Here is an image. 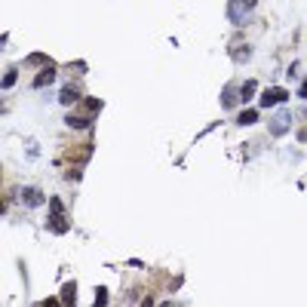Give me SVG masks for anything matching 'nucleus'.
<instances>
[{"label": "nucleus", "mask_w": 307, "mask_h": 307, "mask_svg": "<svg viewBox=\"0 0 307 307\" xmlns=\"http://www.w3.org/2000/svg\"><path fill=\"white\" fill-rule=\"evenodd\" d=\"M95 304H108V292H105V289H98V295H95Z\"/></svg>", "instance_id": "ddd939ff"}, {"label": "nucleus", "mask_w": 307, "mask_h": 307, "mask_svg": "<svg viewBox=\"0 0 307 307\" xmlns=\"http://www.w3.org/2000/svg\"><path fill=\"white\" fill-rule=\"evenodd\" d=\"M65 123L74 126V129H89V126H92V117H86V114H68Z\"/></svg>", "instance_id": "20e7f679"}, {"label": "nucleus", "mask_w": 307, "mask_h": 307, "mask_svg": "<svg viewBox=\"0 0 307 307\" xmlns=\"http://www.w3.org/2000/svg\"><path fill=\"white\" fill-rule=\"evenodd\" d=\"M298 141H307V126L301 129V132H298Z\"/></svg>", "instance_id": "2eb2a0df"}, {"label": "nucleus", "mask_w": 307, "mask_h": 307, "mask_svg": "<svg viewBox=\"0 0 307 307\" xmlns=\"http://www.w3.org/2000/svg\"><path fill=\"white\" fill-rule=\"evenodd\" d=\"M268 126H271V135H286V132H289V126H292V117H289V111H280V114H277V117H274Z\"/></svg>", "instance_id": "f257e3e1"}, {"label": "nucleus", "mask_w": 307, "mask_h": 307, "mask_svg": "<svg viewBox=\"0 0 307 307\" xmlns=\"http://www.w3.org/2000/svg\"><path fill=\"white\" fill-rule=\"evenodd\" d=\"M55 80V68H43L37 77H34V89H43V86H49Z\"/></svg>", "instance_id": "423d86ee"}, {"label": "nucleus", "mask_w": 307, "mask_h": 307, "mask_svg": "<svg viewBox=\"0 0 307 307\" xmlns=\"http://www.w3.org/2000/svg\"><path fill=\"white\" fill-rule=\"evenodd\" d=\"M255 3L258 0H231V22H243V15L249 12V9H255Z\"/></svg>", "instance_id": "7ed1b4c3"}, {"label": "nucleus", "mask_w": 307, "mask_h": 307, "mask_svg": "<svg viewBox=\"0 0 307 307\" xmlns=\"http://www.w3.org/2000/svg\"><path fill=\"white\" fill-rule=\"evenodd\" d=\"M22 203L31 206V209H34V206H43V194L34 191V188H25V191H22Z\"/></svg>", "instance_id": "39448f33"}, {"label": "nucleus", "mask_w": 307, "mask_h": 307, "mask_svg": "<svg viewBox=\"0 0 307 307\" xmlns=\"http://www.w3.org/2000/svg\"><path fill=\"white\" fill-rule=\"evenodd\" d=\"M237 123H240V126H252V123H258V111H249V108H246V111H240Z\"/></svg>", "instance_id": "6e6552de"}, {"label": "nucleus", "mask_w": 307, "mask_h": 307, "mask_svg": "<svg viewBox=\"0 0 307 307\" xmlns=\"http://www.w3.org/2000/svg\"><path fill=\"white\" fill-rule=\"evenodd\" d=\"M221 105H224V108H234V92H231V89L221 95Z\"/></svg>", "instance_id": "f8f14e48"}, {"label": "nucleus", "mask_w": 307, "mask_h": 307, "mask_svg": "<svg viewBox=\"0 0 307 307\" xmlns=\"http://www.w3.org/2000/svg\"><path fill=\"white\" fill-rule=\"evenodd\" d=\"M280 101H289V92H286V89H268V92H261V108H274V105H280Z\"/></svg>", "instance_id": "f03ea898"}, {"label": "nucleus", "mask_w": 307, "mask_h": 307, "mask_svg": "<svg viewBox=\"0 0 307 307\" xmlns=\"http://www.w3.org/2000/svg\"><path fill=\"white\" fill-rule=\"evenodd\" d=\"M12 83H15V68H12V71H6V77H3V89H9Z\"/></svg>", "instance_id": "9b49d317"}, {"label": "nucleus", "mask_w": 307, "mask_h": 307, "mask_svg": "<svg viewBox=\"0 0 307 307\" xmlns=\"http://www.w3.org/2000/svg\"><path fill=\"white\" fill-rule=\"evenodd\" d=\"M252 95H255V80H246V83H243V89H240V98H243V101H249Z\"/></svg>", "instance_id": "9d476101"}, {"label": "nucleus", "mask_w": 307, "mask_h": 307, "mask_svg": "<svg viewBox=\"0 0 307 307\" xmlns=\"http://www.w3.org/2000/svg\"><path fill=\"white\" fill-rule=\"evenodd\" d=\"M298 95H301V98H307V77L301 80V86H298Z\"/></svg>", "instance_id": "4468645a"}, {"label": "nucleus", "mask_w": 307, "mask_h": 307, "mask_svg": "<svg viewBox=\"0 0 307 307\" xmlns=\"http://www.w3.org/2000/svg\"><path fill=\"white\" fill-rule=\"evenodd\" d=\"M74 289H77L74 283H68V286L62 289V301H65V304H74V301H77V292H74Z\"/></svg>", "instance_id": "1a4fd4ad"}, {"label": "nucleus", "mask_w": 307, "mask_h": 307, "mask_svg": "<svg viewBox=\"0 0 307 307\" xmlns=\"http://www.w3.org/2000/svg\"><path fill=\"white\" fill-rule=\"evenodd\" d=\"M77 98H80L77 86H65V89H62V95H58V101H62V105H74Z\"/></svg>", "instance_id": "0eeeda50"}]
</instances>
